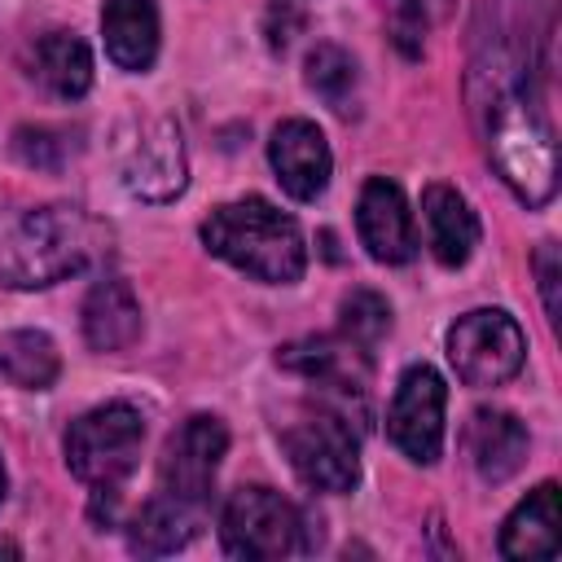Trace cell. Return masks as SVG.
<instances>
[{
    "label": "cell",
    "mask_w": 562,
    "mask_h": 562,
    "mask_svg": "<svg viewBox=\"0 0 562 562\" xmlns=\"http://www.w3.org/2000/svg\"><path fill=\"white\" fill-rule=\"evenodd\" d=\"M553 0H483L470 26L465 97L487 158L527 206L558 189V145L544 105Z\"/></svg>",
    "instance_id": "obj_1"
},
{
    "label": "cell",
    "mask_w": 562,
    "mask_h": 562,
    "mask_svg": "<svg viewBox=\"0 0 562 562\" xmlns=\"http://www.w3.org/2000/svg\"><path fill=\"white\" fill-rule=\"evenodd\" d=\"M105 246L97 220L79 206H35L0 224V281L18 290L53 285L83 272Z\"/></svg>",
    "instance_id": "obj_2"
},
{
    "label": "cell",
    "mask_w": 562,
    "mask_h": 562,
    "mask_svg": "<svg viewBox=\"0 0 562 562\" xmlns=\"http://www.w3.org/2000/svg\"><path fill=\"white\" fill-rule=\"evenodd\" d=\"M202 241L215 259L268 285H290L307 268V246L299 224L268 198H237L215 206L202 220Z\"/></svg>",
    "instance_id": "obj_3"
},
{
    "label": "cell",
    "mask_w": 562,
    "mask_h": 562,
    "mask_svg": "<svg viewBox=\"0 0 562 562\" xmlns=\"http://www.w3.org/2000/svg\"><path fill=\"white\" fill-rule=\"evenodd\" d=\"M145 443V417L132 404H101L70 422L66 430V465L75 479H83L97 492L119 487L140 457Z\"/></svg>",
    "instance_id": "obj_4"
},
{
    "label": "cell",
    "mask_w": 562,
    "mask_h": 562,
    "mask_svg": "<svg viewBox=\"0 0 562 562\" xmlns=\"http://www.w3.org/2000/svg\"><path fill=\"white\" fill-rule=\"evenodd\" d=\"M294 474L312 492H351L360 483V439L338 408H312L281 430Z\"/></svg>",
    "instance_id": "obj_5"
},
{
    "label": "cell",
    "mask_w": 562,
    "mask_h": 562,
    "mask_svg": "<svg viewBox=\"0 0 562 562\" xmlns=\"http://www.w3.org/2000/svg\"><path fill=\"white\" fill-rule=\"evenodd\" d=\"M220 540L233 558H290L303 549L299 509L272 487H237L220 514Z\"/></svg>",
    "instance_id": "obj_6"
},
{
    "label": "cell",
    "mask_w": 562,
    "mask_h": 562,
    "mask_svg": "<svg viewBox=\"0 0 562 562\" xmlns=\"http://www.w3.org/2000/svg\"><path fill=\"white\" fill-rule=\"evenodd\" d=\"M448 360L465 386H501L522 369L527 338L509 312L479 307L448 329Z\"/></svg>",
    "instance_id": "obj_7"
},
{
    "label": "cell",
    "mask_w": 562,
    "mask_h": 562,
    "mask_svg": "<svg viewBox=\"0 0 562 562\" xmlns=\"http://www.w3.org/2000/svg\"><path fill=\"white\" fill-rule=\"evenodd\" d=\"M228 452V426L211 413H193L180 430H171V439L162 443L158 457V492L202 509L215 483V470Z\"/></svg>",
    "instance_id": "obj_8"
},
{
    "label": "cell",
    "mask_w": 562,
    "mask_h": 562,
    "mask_svg": "<svg viewBox=\"0 0 562 562\" xmlns=\"http://www.w3.org/2000/svg\"><path fill=\"white\" fill-rule=\"evenodd\" d=\"M443 404H448V386L430 364H408L400 373V386H395L391 408H386V435L408 461H417V465L439 461Z\"/></svg>",
    "instance_id": "obj_9"
},
{
    "label": "cell",
    "mask_w": 562,
    "mask_h": 562,
    "mask_svg": "<svg viewBox=\"0 0 562 562\" xmlns=\"http://www.w3.org/2000/svg\"><path fill=\"white\" fill-rule=\"evenodd\" d=\"M123 184L140 202H171L189 184L184 140L171 119H145L123 145Z\"/></svg>",
    "instance_id": "obj_10"
},
{
    "label": "cell",
    "mask_w": 562,
    "mask_h": 562,
    "mask_svg": "<svg viewBox=\"0 0 562 562\" xmlns=\"http://www.w3.org/2000/svg\"><path fill=\"white\" fill-rule=\"evenodd\" d=\"M356 233H360V246L369 250V259H378V263H408L417 255L413 211L395 180H386V176L364 180L360 202H356Z\"/></svg>",
    "instance_id": "obj_11"
},
{
    "label": "cell",
    "mask_w": 562,
    "mask_h": 562,
    "mask_svg": "<svg viewBox=\"0 0 562 562\" xmlns=\"http://www.w3.org/2000/svg\"><path fill=\"white\" fill-rule=\"evenodd\" d=\"M268 162L281 180V189L299 202H312L325 193L329 184V171H334V154H329V140L316 123L307 119H285L277 123L272 140H268Z\"/></svg>",
    "instance_id": "obj_12"
},
{
    "label": "cell",
    "mask_w": 562,
    "mask_h": 562,
    "mask_svg": "<svg viewBox=\"0 0 562 562\" xmlns=\"http://www.w3.org/2000/svg\"><path fill=\"white\" fill-rule=\"evenodd\" d=\"M364 360L369 356L360 347H351L342 334L338 338H299L277 351L281 369H290V373L316 382L325 395H342V400L364 395Z\"/></svg>",
    "instance_id": "obj_13"
},
{
    "label": "cell",
    "mask_w": 562,
    "mask_h": 562,
    "mask_svg": "<svg viewBox=\"0 0 562 562\" xmlns=\"http://www.w3.org/2000/svg\"><path fill=\"white\" fill-rule=\"evenodd\" d=\"M465 448H470L479 479L505 483L527 461V426L505 408H479L465 426Z\"/></svg>",
    "instance_id": "obj_14"
},
{
    "label": "cell",
    "mask_w": 562,
    "mask_h": 562,
    "mask_svg": "<svg viewBox=\"0 0 562 562\" xmlns=\"http://www.w3.org/2000/svg\"><path fill=\"white\" fill-rule=\"evenodd\" d=\"M105 53L119 70H149L158 57V9L154 0H105L101 9Z\"/></svg>",
    "instance_id": "obj_15"
},
{
    "label": "cell",
    "mask_w": 562,
    "mask_h": 562,
    "mask_svg": "<svg viewBox=\"0 0 562 562\" xmlns=\"http://www.w3.org/2000/svg\"><path fill=\"white\" fill-rule=\"evenodd\" d=\"M83 338L92 351H123L140 338V303L123 277H105L83 299Z\"/></svg>",
    "instance_id": "obj_16"
},
{
    "label": "cell",
    "mask_w": 562,
    "mask_h": 562,
    "mask_svg": "<svg viewBox=\"0 0 562 562\" xmlns=\"http://www.w3.org/2000/svg\"><path fill=\"white\" fill-rule=\"evenodd\" d=\"M422 211H426V233H430L435 259L443 268H461L479 246V215L470 211V202L452 184H426Z\"/></svg>",
    "instance_id": "obj_17"
},
{
    "label": "cell",
    "mask_w": 562,
    "mask_h": 562,
    "mask_svg": "<svg viewBox=\"0 0 562 562\" xmlns=\"http://www.w3.org/2000/svg\"><path fill=\"white\" fill-rule=\"evenodd\" d=\"M26 66H31V79H40L53 97L61 101H75L92 88V53L79 35L70 31H48L40 35L31 48H26Z\"/></svg>",
    "instance_id": "obj_18"
},
{
    "label": "cell",
    "mask_w": 562,
    "mask_h": 562,
    "mask_svg": "<svg viewBox=\"0 0 562 562\" xmlns=\"http://www.w3.org/2000/svg\"><path fill=\"white\" fill-rule=\"evenodd\" d=\"M505 558H553L558 553V483H540L501 527Z\"/></svg>",
    "instance_id": "obj_19"
},
{
    "label": "cell",
    "mask_w": 562,
    "mask_h": 562,
    "mask_svg": "<svg viewBox=\"0 0 562 562\" xmlns=\"http://www.w3.org/2000/svg\"><path fill=\"white\" fill-rule=\"evenodd\" d=\"M61 373L57 342L44 329H13L0 338V378L22 391H48Z\"/></svg>",
    "instance_id": "obj_20"
},
{
    "label": "cell",
    "mask_w": 562,
    "mask_h": 562,
    "mask_svg": "<svg viewBox=\"0 0 562 562\" xmlns=\"http://www.w3.org/2000/svg\"><path fill=\"white\" fill-rule=\"evenodd\" d=\"M198 514L202 509L180 505V501H171V496L158 492L132 518V549L136 553H171V549H180L198 531Z\"/></svg>",
    "instance_id": "obj_21"
},
{
    "label": "cell",
    "mask_w": 562,
    "mask_h": 562,
    "mask_svg": "<svg viewBox=\"0 0 562 562\" xmlns=\"http://www.w3.org/2000/svg\"><path fill=\"white\" fill-rule=\"evenodd\" d=\"M378 4H382V18H386V31H391L395 48L417 57L426 35L452 13L457 0H378Z\"/></svg>",
    "instance_id": "obj_22"
},
{
    "label": "cell",
    "mask_w": 562,
    "mask_h": 562,
    "mask_svg": "<svg viewBox=\"0 0 562 562\" xmlns=\"http://www.w3.org/2000/svg\"><path fill=\"white\" fill-rule=\"evenodd\" d=\"M338 329L351 347H360L364 356H373V347L391 334V307L378 290H351L338 303Z\"/></svg>",
    "instance_id": "obj_23"
},
{
    "label": "cell",
    "mask_w": 562,
    "mask_h": 562,
    "mask_svg": "<svg viewBox=\"0 0 562 562\" xmlns=\"http://www.w3.org/2000/svg\"><path fill=\"white\" fill-rule=\"evenodd\" d=\"M307 88L321 92L334 110H351V92H356V61L338 48V44H316L307 53Z\"/></svg>",
    "instance_id": "obj_24"
},
{
    "label": "cell",
    "mask_w": 562,
    "mask_h": 562,
    "mask_svg": "<svg viewBox=\"0 0 562 562\" xmlns=\"http://www.w3.org/2000/svg\"><path fill=\"white\" fill-rule=\"evenodd\" d=\"M13 149H18V158H22V162L57 171L61 162H57L48 149L66 154V136H61V132H48V127H18V136H13Z\"/></svg>",
    "instance_id": "obj_25"
},
{
    "label": "cell",
    "mask_w": 562,
    "mask_h": 562,
    "mask_svg": "<svg viewBox=\"0 0 562 562\" xmlns=\"http://www.w3.org/2000/svg\"><path fill=\"white\" fill-rule=\"evenodd\" d=\"M531 268H536V281H540L544 312H549V321H558V312H562V294H558L562 259H558V246H553V241H540V246H536V255H531Z\"/></svg>",
    "instance_id": "obj_26"
},
{
    "label": "cell",
    "mask_w": 562,
    "mask_h": 562,
    "mask_svg": "<svg viewBox=\"0 0 562 562\" xmlns=\"http://www.w3.org/2000/svg\"><path fill=\"white\" fill-rule=\"evenodd\" d=\"M0 553H4V558H18V544H9V540H0Z\"/></svg>",
    "instance_id": "obj_27"
},
{
    "label": "cell",
    "mask_w": 562,
    "mask_h": 562,
    "mask_svg": "<svg viewBox=\"0 0 562 562\" xmlns=\"http://www.w3.org/2000/svg\"><path fill=\"white\" fill-rule=\"evenodd\" d=\"M0 496H4V465H0Z\"/></svg>",
    "instance_id": "obj_28"
}]
</instances>
